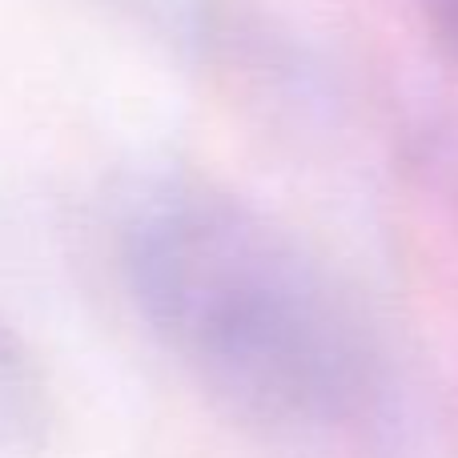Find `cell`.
<instances>
[{
  "label": "cell",
  "instance_id": "cell-1",
  "mask_svg": "<svg viewBox=\"0 0 458 458\" xmlns=\"http://www.w3.org/2000/svg\"><path fill=\"white\" fill-rule=\"evenodd\" d=\"M109 253L145 334L225 414L290 443L358 435L382 414L370 314L298 229L242 193L141 177L113 209Z\"/></svg>",
  "mask_w": 458,
  "mask_h": 458
},
{
  "label": "cell",
  "instance_id": "cell-3",
  "mask_svg": "<svg viewBox=\"0 0 458 458\" xmlns=\"http://www.w3.org/2000/svg\"><path fill=\"white\" fill-rule=\"evenodd\" d=\"M109 8L113 16L153 32L157 40H169L177 48L206 45L214 32V8L209 0H93Z\"/></svg>",
  "mask_w": 458,
  "mask_h": 458
},
{
  "label": "cell",
  "instance_id": "cell-4",
  "mask_svg": "<svg viewBox=\"0 0 458 458\" xmlns=\"http://www.w3.org/2000/svg\"><path fill=\"white\" fill-rule=\"evenodd\" d=\"M435 40L458 61V0H414Z\"/></svg>",
  "mask_w": 458,
  "mask_h": 458
},
{
  "label": "cell",
  "instance_id": "cell-2",
  "mask_svg": "<svg viewBox=\"0 0 458 458\" xmlns=\"http://www.w3.org/2000/svg\"><path fill=\"white\" fill-rule=\"evenodd\" d=\"M48 382L29 342L0 314V458L32 454L48 435Z\"/></svg>",
  "mask_w": 458,
  "mask_h": 458
}]
</instances>
